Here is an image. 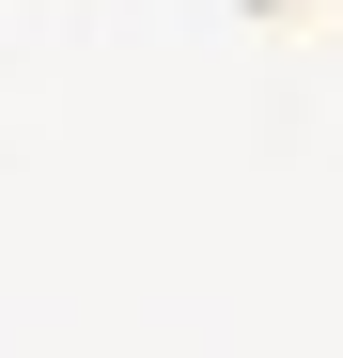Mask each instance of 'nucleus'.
Wrapping results in <instances>:
<instances>
[]
</instances>
